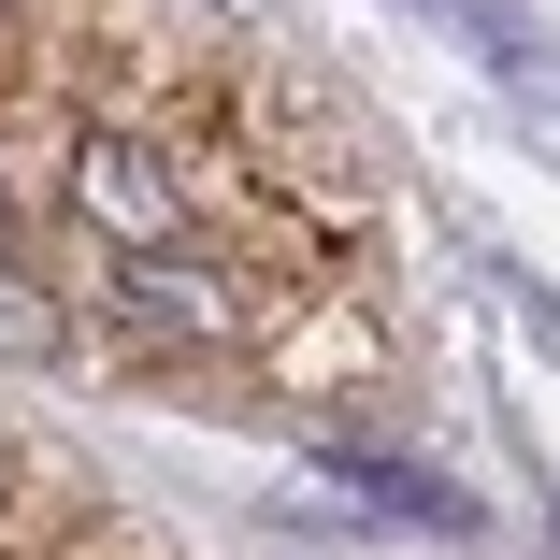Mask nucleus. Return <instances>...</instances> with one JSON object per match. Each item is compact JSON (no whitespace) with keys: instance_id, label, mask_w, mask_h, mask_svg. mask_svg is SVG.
<instances>
[{"instance_id":"20e7f679","label":"nucleus","mask_w":560,"mask_h":560,"mask_svg":"<svg viewBox=\"0 0 560 560\" xmlns=\"http://www.w3.org/2000/svg\"><path fill=\"white\" fill-rule=\"evenodd\" d=\"M402 15H431V30H460L489 72H517V30H503V0H402Z\"/></svg>"},{"instance_id":"7ed1b4c3","label":"nucleus","mask_w":560,"mask_h":560,"mask_svg":"<svg viewBox=\"0 0 560 560\" xmlns=\"http://www.w3.org/2000/svg\"><path fill=\"white\" fill-rule=\"evenodd\" d=\"M330 489H360L374 517H417V532H475V503L445 489V475H402V460H316Z\"/></svg>"},{"instance_id":"39448f33","label":"nucleus","mask_w":560,"mask_h":560,"mask_svg":"<svg viewBox=\"0 0 560 560\" xmlns=\"http://www.w3.org/2000/svg\"><path fill=\"white\" fill-rule=\"evenodd\" d=\"M0 360H58V316H44L15 273H0Z\"/></svg>"},{"instance_id":"423d86ee","label":"nucleus","mask_w":560,"mask_h":560,"mask_svg":"<svg viewBox=\"0 0 560 560\" xmlns=\"http://www.w3.org/2000/svg\"><path fill=\"white\" fill-rule=\"evenodd\" d=\"M0 259H15V201H0Z\"/></svg>"},{"instance_id":"f03ea898","label":"nucleus","mask_w":560,"mask_h":560,"mask_svg":"<svg viewBox=\"0 0 560 560\" xmlns=\"http://www.w3.org/2000/svg\"><path fill=\"white\" fill-rule=\"evenodd\" d=\"M116 273H130V302H144V316H187V330H231V288H215V259H187L173 231H159V245H130Z\"/></svg>"},{"instance_id":"f257e3e1","label":"nucleus","mask_w":560,"mask_h":560,"mask_svg":"<svg viewBox=\"0 0 560 560\" xmlns=\"http://www.w3.org/2000/svg\"><path fill=\"white\" fill-rule=\"evenodd\" d=\"M72 201H86L116 245H159V231H187V187H173V173H159V144H130V130H101V144L72 159Z\"/></svg>"}]
</instances>
